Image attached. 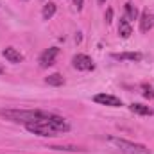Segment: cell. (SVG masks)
I'll list each match as a JSON object with an SVG mask.
<instances>
[{"label": "cell", "instance_id": "6da1fadb", "mask_svg": "<svg viewBox=\"0 0 154 154\" xmlns=\"http://www.w3.org/2000/svg\"><path fill=\"white\" fill-rule=\"evenodd\" d=\"M45 111L43 109H0V116H4L9 122L14 124H31V122H38L39 118H43Z\"/></svg>", "mask_w": 154, "mask_h": 154}, {"label": "cell", "instance_id": "7a4b0ae2", "mask_svg": "<svg viewBox=\"0 0 154 154\" xmlns=\"http://www.w3.org/2000/svg\"><path fill=\"white\" fill-rule=\"evenodd\" d=\"M108 143H111L115 149H118L124 154H151V151L145 145L134 143V142H129V140H124V138H118V136H109Z\"/></svg>", "mask_w": 154, "mask_h": 154}, {"label": "cell", "instance_id": "3957f363", "mask_svg": "<svg viewBox=\"0 0 154 154\" xmlns=\"http://www.w3.org/2000/svg\"><path fill=\"white\" fill-rule=\"evenodd\" d=\"M72 65H74V68L82 70V72H90V70L95 68L91 57L86 56V54H77V56H74V57H72Z\"/></svg>", "mask_w": 154, "mask_h": 154}, {"label": "cell", "instance_id": "277c9868", "mask_svg": "<svg viewBox=\"0 0 154 154\" xmlns=\"http://www.w3.org/2000/svg\"><path fill=\"white\" fill-rule=\"evenodd\" d=\"M57 54H59V48H57V47H50V48H47V50L39 56V66H41V68H48V66H52V65L56 63Z\"/></svg>", "mask_w": 154, "mask_h": 154}, {"label": "cell", "instance_id": "5b68a950", "mask_svg": "<svg viewBox=\"0 0 154 154\" xmlns=\"http://www.w3.org/2000/svg\"><path fill=\"white\" fill-rule=\"evenodd\" d=\"M93 100H95L97 104L111 106V108H118V106H122V100H120L118 97H115V95H109V93H99V95L93 97Z\"/></svg>", "mask_w": 154, "mask_h": 154}, {"label": "cell", "instance_id": "8992f818", "mask_svg": "<svg viewBox=\"0 0 154 154\" xmlns=\"http://www.w3.org/2000/svg\"><path fill=\"white\" fill-rule=\"evenodd\" d=\"M154 27V14L151 11H143L140 14V31L142 32H149Z\"/></svg>", "mask_w": 154, "mask_h": 154}, {"label": "cell", "instance_id": "52a82bcc", "mask_svg": "<svg viewBox=\"0 0 154 154\" xmlns=\"http://www.w3.org/2000/svg\"><path fill=\"white\" fill-rule=\"evenodd\" d=\"M2 56L9 61V63H22L23 61V54H20L14 47H5L2 50Z\"/></svg>", "mask_w": 154, "mask_h": 154}, {"label": "cell", "instance_id": "ba28073f", "mask_svg": "<svg viewBox=\"0 0 154 154\" xmlns=\"http://www.w3.org/2000/svg\"><path fill=\"white\" fill-rule=\"evenodd\" d=\"M111 57L115 61H142V54L140 52H120V54H111Z\"/></svg>", "mask_w": 154, "mask_h": 154}, {"label": "cell", "instance_id": "9c48e42d", "mask_svg": "<svg viewBox=\"0 0 154 154\" xmlns=\"http://www.w3.org/2000/svg\"><path fill=\"white\" fill-rule=\"evenodd\" d=\"M118 34H120V38H124V39L129 38L133 34V27H131V23L125 18H122L120 23H118Z\"/></svg>", "mask_w": 154, "mask_h": 154}, {"label": "cell", "instance_id": "30bf717a", "mask_svg": "<svg viewBox=\"0 0 154 154\" xmlns=\"http://www.w3.org/2000/svg\"><path fill=\"white\" fill-rule=\"evenodd\" d=\"M124 9H125V16H124V18H125L127 22L138 18V9H136V5H134L133 2H127V4L124 5Z\"/></svg>", "mask_w": 154, "mask_h": 154}, {"label": "cell", "instance_id": "8fae6325", "mask_svg": "<svg viewBox=\"0 0 154 154\" xmlns=\"http://www.w3.org/2000/svg\"><path fill=\"white\" fill-rule=\"evenodd\" d=\"M56 4L54 2H48V4H45L43 5V11H41V16H43V20H50L54 14H56Z\"/></svg>", "mask_w": 154, "mask_h": 154}, {"label": "cell", "instance_id": "7c38bea8", "mask_svg": "<svg viewBox=\"0 0 154 154\" xmlns=\"http://www.w3.org/2000/svg\"><path fill=\"white\" fill-rule=\"evenodd\" d=\"M129 109L136 115H152V109L149 106H143V104H131Z\"/></svg>", "mask_w": 154, "mask_h": 154}, {"label": "cell", "instance_id": "4fadbf2b", "mask_svg": "<svg viewBox=\"0 0 154 154\" xmlns=\"http://www.w3.org/2000/svg\"><path fill=\"white\" fill-rule=\"evenodd\" d=\"M45 82L47 84H50V86H63V82H65V79L61 74H52V75H48L45 79Z\"/></svg>", "mask_w": 154, "mask_h": 154}, {"label": "cell", "instance_id": "5bb4252c", "mask_svg": "<svg viewBox=\"0 0 154 154\" xmlns=\"http://www.w3.org/2000/svg\"><path fill=\"white\" fill-rule=\"evenodd\" d=\"M143 97L147 99H154V90L151 86H143Z\"/></svg>", "mask_w": 154, "mask_h": 154}, {"label": "cell", "instance_id": "9a60e30c", "mask_svg": "<svg viewBox=\"0 0 154 154\" xmlns=\"http://www.w3.org/2000/svg\"><path fill=\"white\" fill-rule=\"evenodd\" d=\"M104 20H106V23H111V20H113V9H108V11H106Z\"/></svg>", "mask_w": 154, "mask_h": 154}, {"label": "cell", "instance_id": "2e32d148", "mask_svg": "<svg viewBox=\"0 0 154 154\" xmlns=\"http://www.w3.org/2000/svg\"><path fill=\"white\" fill-rule=\"evenodd\" d=\"M82 2H84V0H74V5H75L77 9H81V7H82Z\"/></svg>", "mask_w": 154, "mask_h": 154}, {"label": "cell", "instance_id": "e0dca14e", "mask_svg": "<svg viewBox=\"0 0 154 154\" xmlns=\"http://www.w3.org/2000/svg\"><path fill=\"white\" fill-rule=\"evenodd\" d=\"M97 2H99V4H104V2H106V0H97Z\"/></svg>", "mask_w": 154, "mask_h": 154}]
</instances>
